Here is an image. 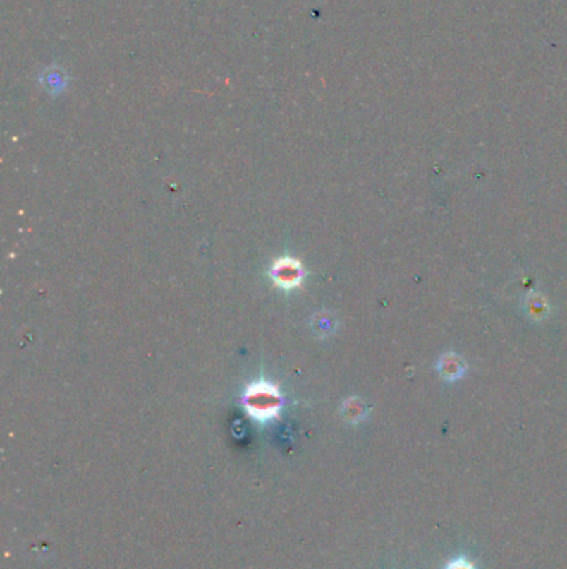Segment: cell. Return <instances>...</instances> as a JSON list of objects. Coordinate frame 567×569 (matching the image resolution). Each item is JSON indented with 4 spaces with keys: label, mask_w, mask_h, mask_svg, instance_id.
Wrapping results in <instances>:
<instances>
[{
    "label": "cell",
    "mask_w": 567,
    "mask_h": 569,
    "mask_svg": "<svg viewBox=\"0 0 567 569\" xmlns=\"http://www.w3.org/2000/svg\"><path fill=\"white\" fill-rule=\"evenodd\" d=\"M243 403L250 417L260 421H267V419L276 418L280 413L281 396L273 385L267 381H258L246 391Z\"/></svg>",
    "instance_id": "1"
},
{
    "label": "cell",
    "mask_w": 567,
    "mask_h": 569,
    "mask_svg": "<svg viewBox=\"0 0 567 569\" xmlns=\"http://www.w3.org/2000/svg\"><path fill=\"white\" fill-rule=\"evenodd\" d=\"M272 277L281 288H295L303 280V268L295 258H280L273 263Z\"/></svg>",
    "instance_id": "2"
},
{
    "label": "cell",
    "mask_w": 567,
    "mask_h": 569,
    "mask_svg": "<svg viewBox=\"0 0 567 569\" xmlns=\"http://www.w3.org/2000/svg\"><path fill=\"white\" fill-rule=\"evenodd\" d=\"M438 371L444 380H459L466 373V363L456 353H444L438 361Z\"/></svg>",
    "instance_id": "3"
},
{
    "label": "cell",
    "mask_w": 567,
    "mask_h": 569,
    "mask_svg": "<svg viewBox=\"0 0 567 569\" xmlns=\"http://www.w3.org/2000/svg\"><path fill=\"white\" fill-rule=\"evenodd\" d=\"M528 313L532 316L534 320H544L547 315H549V305H547V300L542 295H534L529 297L528 300Z\"/></svg>",
    "instance_id": "4"
},
{
    "label": "cell",
    "mask_w": 567,
    "mask_h": 569,
    "mask_svg": "<svg viewBox=\"0 0 567 569\" xmlns=\"http://www.w3.org/2000/svg\"><path fill=\"white\" fill-rule=\"evenodd\" d=\"M444 569H477V568L466 558H454L446 564Z\"/></svg>",
    "instance_id": "5"
},
{
    "label": "cell",
    "mask_w": 567,
    "mask_h": 569,
    "mask_svg": "<svg viewBox=\"0 0 567 569\" xmlns=\"http://www.w3.org/2000/svg\"><path fill=\"white\" fill-rule=\"evenodd\" d=\"M319 333H329V331H333V320L328 318V316H324L323 320H319Z\"/></svg>",
    "instance_id": "6"
},
{
    "label": "cell",
    "mask_w": 567,
    "mask_h": 569,
    "mask_svg": "<svg viewBox=\"0 0 567 569\" xmlns=\"http://www.w3.org/2000/svg\"><path fill=\"white\" fill-rule=\"evenodd\" d=\"M348 408H350V413H348V417L350 418H360L361 414H362V405L361 403H356L355 407H350V405H348Z\"/></svg>",
    "instance_id": "7"
}]
</instances>
